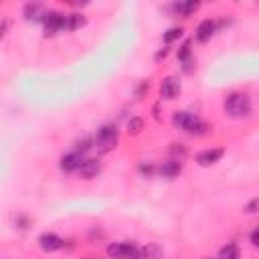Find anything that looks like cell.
Returning a JSON list of instances; mask_svg holds the SVG:
<instances>
[{
    "mask_svg": "<svg viewBox=\"0 0 259 259\" xmlns=\"http://www.w3.org/2000/svg\"><path fill=\"white\" fill-rule=\"evenodd\" d=\"M172 123H174L178 130H184V132L196 134V136L206 134V130H208V125H206L196 113H190V111H176V113L172 115Z\"/></svg>",
    "mask_w": 259,
    "mask_h": 259,
    "instance_id": "cell-1",
    "label": "cell"
},
{
    "mask_svg": "<svg viewBox=\"0 0 259 259\" xmlns=\"http://www.w3.org/2000/svg\"><path fill=\"white\" fill-rule=\"evenodd\" d=\"M227 115L231 117H247L251 113V101L245 93H231L223 103Z\"/></svg>",
    "mask_w": 259,
    "mask_h": 259,
    "instance_id": "cell-2",
    "label": "cell"
},
{
    "mask_svg": "<svg viewBox=\"0 0 259 259\" xmlns=\"http://www.w3.org/2000/svg\"><path fill=\"white\" fill-rule=\"evenodd\" d=\"M117 127L115 125H101L95 134V140H93V148L99 152V154H105V152H111L117 144Z\"/></svg>",
    "mask_w": 259,
    "mask_h": 259,
    "instance_id": "cell-3",
    "label": "cell"
},
{
    "mask_svg": "<svg viewBox=\"0 0 259 259\" xmlns=\"http://www.w3.org/2000/svg\"><path fill=\"white\" fill-rule=\"evenodd\" d=\"M107 255L113 259H142L140 247L134 243H111L107 247Z\"/></svg>",
    "mask_w": 259,
    "mask_h": 259,
    "instance_id": "cell-4",
    "label": "cell"
},
{
    "mask_svg": "<svg viewBox=\"0 0 259 259\" xmlns=\"http://www.w3.org/2000/svg\"><path fill=\"white\" fill-rule=\"evenodd\" d=\"M65 16L67 14H61L57 10H49L45 14V20H42V26H45V34L47 36H53L57 34L59 30H65Z\"/></svg>",
    "mask_w": 259,
    "mask_h": 259,
    "instance_id": "cell-5",
    "label": "cell"
},
{
    "mask_svg": "<svg viewBox=\"0 0 259 259\" xmlns=\"http://www.w3.org/2000/svg\"><path fill=\"white\" fill-rule=\"evenodd\" d=\"M180 93V81L176 77H164L162 83H160V95L164 99H176Z\"/></svg>",
    "mask_w": 259,
    "mask_h": 259,
    "instance_id": "cell-6",
    "label": "cell"
},
{
    "mask_svg": "<svg viewBox=\"0 0 259 259\" xmlns=\"http://www.w3.org/2000/svg\"><path fill=\"white\" fill-rule=\"evenodd\" d=\"M77 172H79V176H81V178H85V180H91V178H95V176L101 172V162H99V160H95V158L83 160Z\"/></svg>",
    "mask_w": 259,
    "mask_h": 259,
    "instance_id": "cell-7",
    "label": "cell"
},
{
    "mask_svg": "<svg viewBox=\"0 0 259 259\" xmlns=\"http://www.w3.org/2000/svg\"><path fill=\"white\" fill-rule=\"evenodd\" d=\"M38 245H40L42 251L53 253V251H59L63 247V239L59 235H55V233H42L38 237Z\"/></svg>",
    "mask_w": 259,
    "mask_h": 259,
    "instance_id": "cell-8",
    "label": "cell"
},
{
    "mask_svg": "<svg viewBox=\"0 0 259 259\" xmlns=\"http://www.w3.org/2000/svg\"><path fill=\"white\" fill-rule=\"evenodd\" d=\"M158 174L160 176H164V178H176L178 174H180V170H182V164H180V160H166V162H162L158 168Z\"/></svg>",
    "mask_w": 259,
    "mask_h": 259,
    "instance_id": "cell-9",
    "label": "cell"
},
{
    "mask_svg": "<svg viewBox=\"0 0 259 259\" xmlns=\"http://www.w3.org/2000/svg\"><path fill=\"white\" fill-rule=\"evenodd\" d=\"M223 148H210V150H204V152H200L198 156H196V162L200 164V166H210V164H214V162H219L221 158H223Z\"/></svg>",
    "mask_w": 259,
    "mask_h": 259,
    "instance_id": "cell-10",
    "label": "cell"
},
{
    "mask_svg": "<svg viewBox=\"0 0 259 259\" xmlns=\"http://www.w3.org/2000/svg\"><path fill=\"white\" fill-rule=\"evenodd\" d=\"M81 162H83V156L77 154V152H71V154H65L61 158V164L59 166H61L63 172H75V170H79Z\"/></svg>",
    "mask_w": 259,
    "mask_h": 259,
    "instance_id": "cell-11",
    "label": "cell"
},
{
    "mask_svg": "<svg viewBox=\"0 0 259 259\" xmlns=\"http://www.w3.org/2000/svg\"><path fill=\"white\" fill-rule=\"evenodd\" d=\"M214 28H217V24L210 20V18H206V20H202L198 26H196V40L198 42H206V40H210V36L214 34Z\"/></svg>",
    "mask_w": 259,
    "mask_h": 259,
    "instance_id": "cell-12",
    "label": "cell"
},
{
    "mask_svg": "<svg viewBox=\"0 0 259 259\" xmlns=\"http://www.w3.org/2000/svg\"><path fill=\"white\" fill-rule=\"evenodd\" d=\"M198 10V2L196 0H184V2H174L172 4V12L178 14V16H190L192 12Z\"/></svg>",
    "mask_w": 259,
    "mask_h": 259,
    "instance_id": "cell-13",
    "label": "cell"
},
{
    "mask_svg": "<svg viewBox=\"0 0 259 259\" xmlns=\"http://www.w3.org/2000/svg\"><path fill=\"white\" fill-rule=\"evenodd\" d=\"M45 14H47V12H45L42 4H36V2L32 4V2H28V4L24 6V18H26V20H40V22H42V20H45Z\"/></svg>",
    "mask_w": 259,
    "mask_h": 259,
    "instance_id": "cell-14",
    "label": "cell"
},
{
    "mask_svg": "<svg viewBox=\"0 0 259 259\" xmlns=\"http://www.w3.org/2000/svg\"><path fill=\"white\" fill-rule=\"evenodd\" d=\"M85 22H87V20H85V16H81V14H77V12L67 14V16H65V30H75V28H81Z\"/></svg>",
    "mask_w": 259,
    "mask_h": 259,
    "instance_id": "cell-15",
    "label": "cell"
},
{
    "mask_svg": "<svg viewBox=\"0 0 259 259\" xmlns=\"http://www.w3.org/2000/svg\"><path fill=\"white\" fill-rule=\"evenodd\" d=\"M142 259H162V249L156 243H146V247L140 249Z\"/></svg>",
    "mask_w": 259,
    "mask_h": 259,
    "instance_id": "cell-16",
    "label": "cell"
},
{
    "mask_svg": "<svg viewBox=\"0 0 259 259\" xmlns=\"http://www.w3.org/2000/svg\"><path fill=\"white\" fill-rule=\"evenodd\" d=\"M219 259H239V249L235 243H227L219 249Z\"/></svg>",
    "mask_w": 259,
    "mask_h": 259,
    "instance_id": "cell-17",
    "label": "cell"
},
{
    "mask_svg": "<svg viewBox=\"0 0 259 259\" xmlns=\"http://www.w3.org/2000/svg\"><path fill=\"white\" fill-rule=\"evenodd\" d=\"M142 130H144V119H142V117H132V119L127 121V132H130V134L138 136V134H142Z\"/></svg>",
    "mask_w": 259,
    "mask_h": 259,
    "instance_id": "cell-18",
    "label": "cell"
},
{
    "mask_svg": "<svg viewBox=\"0 0 259 259\" xmlns=\"http://www.w3.org/2000/svg\"><path fill=\"white\" fill-rule=\"evenodd\" d=\"M180 36H182V28H180V26H172V28H168V30L164 32V42L170 45V42H174V40L180 38Z\"/></svg>",
    "mask_w": 259,
    "mask_h": 259,
    "instance_id": "cell-19",
    "label": "cell"
},
{
    "mask_svg": "<svg viewBox=\"0 0 259 259\" xmlns=\"http://www.w3.org/2000/svg\"><path fill=\"white\" fill-rule=\"evenodd\" d=\"M91 148H93V142H91L89 138H83V140H79V142L75 144V152L81 154V156H83L87 150H91Z\"/></svg>",
    "mask_w": 259,
    "mask_h": 259,
    "instance_id": "cell-20",
    "label": "cell"
},
{
    "mask_svg": "<svg viewBox=\"0 0 259 259\" xmlns=\"http://www.w3.org/2000/svg\"><path fill=\"white\" fill-rule=\"evenodd\" d=\"M245 212H249V214L259 212V196H257V198H253V200H249V202L245 204Z\"/></svg>",
    "mask_w": 259,
    "mask_h": 259,
    "instance_id": "cell-21",
    "label": "cell"
},
{
    "mask_svg": "<svg viewBox=\"0 0 259 259\" xmlns=\"http://www.w3.org/2000/svg\"><path fill=\"white\" fill-rule=\"evenodd\" d=\"M188 57H192V55H190V42L186 40V42L180 47V51H178V61H184V59H188Z\"/></svg>",
    "mask_w": 259,
    "mask_h": 259,
    "instance_id": "cell-22",
    "label": "cell"
},
{
    "mask_svg": "<svg viewBox=\"0 0 259 259\" xmlns=\"http://www.w3.org/2000/svg\"><path fill=\"white\" fill-rule=\"evenodd\" d=\"M182 63V69L186 71V73H190L192 71V65H194V57H188V59H184V61H180Z\"/></svg>",
    "mask_w": 259,
    "mask_h": 259,
    "instance_id": "cell-23",
    "label": "cell"
},
{
    "mask_svg": "<svg viewBox=\"0 0 259 259\" xmlns=\"http://www.w3.org/2000/svg\"><path fill=\"white\" fill-rule=\"evenodd\" d=\"M140 172H142L144 176H152V174H154V166H152V164H140Z\"/></svg>",
    "mask_w": 259,
    "mask_h": 259,
    "instance_id": "cell-24",
    "label": "cell"
},
{
    "mask_svg": "<svg viewBox=\"0 0 259 259\" xmlns=\"http://www.w3.org/2000/svg\"><path fill=\"white\" fill-rule=\"evenodd\" d=\"M249 239H251V243L259 249V227H255V229L251 231V237H249Z\"/></svg>",
    "mask_w": 259,
    "mask_h": 259,
    "instance_id": "cell-25",
    "label": "cell"
},
{
    "mask_svg": "<svg viewBox=\"0 0 259 259\" xmlns=\"http://www.w3.org/2000/svg\"><path fill=\"white\" fill-rule=\"evenodd\" d=\"M166 53H168L166 49H162L160 53H156V61H160V59H164V57H166Z\"/></svg>",
    "mask_w": 259,
    "mask_h": 259,
    "instance_id": "cell-26",
    "label": "cell"
}]
</instances>
